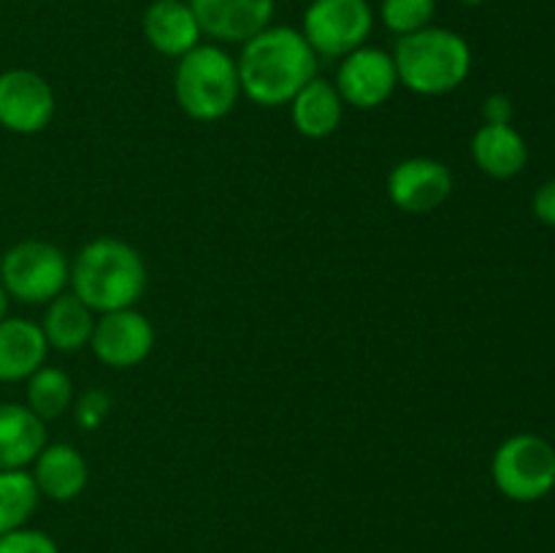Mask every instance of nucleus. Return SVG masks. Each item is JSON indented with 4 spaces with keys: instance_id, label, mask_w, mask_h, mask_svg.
I'll list each match as a JSON object with an SVG mask.
<instances>
[{
    "instance_id": "obj_25",
    "label": "nucleus",
    "mask_w": 555,
    "mask_h": 553,
    "mask_svg": "<svg viewBox=\"0 0 555 553\" xmlns=\"http://www.w3.org/2000/svg\"><path fill=\"white\" fill-rule=\"evenodd\" d=\"M531 209H534V217L542 226L555 228V179H547V182H542L537 188Z\"/></svg>"
},
{
    "instance_id": "obj_21",
    "label": "nucleus",
    "mask_w": 555,
    "mask_h": 553,
    "mask_svg": "<svg viewBox=\"0 0 555 553\" xmlns=\"http://www.w3.org/2000/svg\"><path fill=\"white\" fill-rule=\"evenodd\" d=\"M36 480L27 470L0 472V535L27 526L33 513L38 510Z\"/></svg>"
},
{
    "instance_id": "obj_12",
    "label": "nucleus",
    "mask_w": 555,
    "mask_h": 553,
    "mask_svg": "<svg viewBox=\"0 0 555 553\" xmlns=\"http://www.w3.org/2000/svg\"><path fill=\"white\" fill-rule=\"evenodd\" d=\"M201 33L217 43H244L274 20L276 0H188Z\"/></svg>"
},
{
    "instance_id": "obj_5",
    "label": "nucleus",
    "mask_w": 555,
    "mask_h": 553,
    "mask_svg": "<svg viewBox=\"0 0 555 553\" xmlns=\"http://www.w3.org/2000/svg\"><path fill=\"white\" fill-rule=\"evenodd\" d=\"M68 282L70 260L52 242L25 239L0 258V285L20 304H49L65 293Z\"/></svg>"
},
{
    "instance_id": "obj_17",
    "label": "nucleus",
    "mask_w": 555,
    "mask_h": 553,
    "mask_svg": "<svg viewBox=\"0 0 555 553\" xmlns=\"http://www.w3.org/2000/svg\"><path fill=\"white\" fill-rule=\"evenodd\" d=\"M472 157L491 179H513L529 163V144L513 125H486L472 139Z\"/></svg>"
},
{
    "instance_id": "obj_16",
    "label": "nucleus",
    "mask_w": 555,
    "mask_h": 553,
    "mask_svg": "<svg viewBox=\"0 0 555 553\" xmlns=\"http://www.w3.org/2000/svg\"><path fill=\"white\" fill-rule=\"evenodd\" d=\"M47 336L27 318L0 320V383H25L47 363Z\"/></svg>"
},
{
    "instance_id": "obj_26",
    "label": "nucleus",
    "mask_w": 555,
    "mask_h": 553,
    "mask_svg": "<svg viewBox=\"0 0 555 553\" xmlns=\"http://www.w3.org/2000/svg\"><path fill=\"white\" fill-rule=\"evenodd\" d=\"M513 101L504 92H493L482 103V119H486V125H513Z\"/></svg>"
},
{
    "instance_id": "obj_22",
    "label": "nucleus",
    "mask_w": 555,
    "mask_h": 553,
    "mask_svg": "<svg viewBox=\"0 0 555 553\" xmlns=\"http://www.w3.org/2000/svg\"><path fill=\"white\" fill-rule=\"evenodd\" d=\"M434 16H437V0H383L379 3V20L399 38L434 25Z\"/></svg>"
},
{
    "instance_id": "obj_28",
    "label": "nucleus",
    "mask_w": 555,
    "mask_h": 553,
    "mask_svg": "<svg viewBox=\"0 0 555 553\" xmlns=\"http://www.w3.org/2000/svg\"><path fill=\"white\" fill-rule=\"evenodd\" d=\"M459 3H464V5H469V9H477V5H482V3H488V0H459Z\"/></svg>"
},
{
    "instance_id": "obj_19",
    "label": "nucleus",
    "mask_w": 555,
    "mask_h": 553,
    "mask_svg": "<svg viewBox=\"0 0 555 553\" xmlns=\"http://www.w3.org/2000/svg\"><path fill=\"white\" fill-rule=\"evenodd\" d=\"M38 325L47 336L49 350L76 352L90 345L92 329H95V312L79 296L65 291L47 304Z\"/></svg>"
},
{
    "instance_id": "obj_13",
    "label": "nucleus",
    "mask_w": 555,
    "mask_h": 553,
    "mask_svg": "<svg viewBox=\"0 0 555 553\" xmlns=\"http://www.w3.org/2000/svg\"><path fill=\"white\" fill-rule=\"evenodd\" d=\"M146 43L163 57H182L201 43V25L188 0H152L141 20Z\"/></svg>"
},
{
    "instance_id": "obj_4",
    "label": "nucleus",
    "mask_w": 555,
    "mask_h": 553,
    "mask_svg": "<svg viewBox=\"0 0 555 553\" xmlns=\"http://www.w3.org/2000/svg\"><path fill=\"white\" fill-rule=\"evenodd\" d=\"M173 95L179 108L195 123L228 117L242 95L236 57L220 43H198L177 60Z\"/></svg>"
},
{
    "instance_id": "obj_18",
    "label": "nucleus",
    "mask_w": 555,
    "mask_h": 553,
    "mask_svg": "<svg viewBox=\"0 0 555 553\" xmlns=\"http://www.w3.org/2000/svg\"><path fill=\"white\" fill-rule=\"evenodd\" d=\"M291 119L304 139H328L339 130L345 117V101L334 81L314 76L291 103Z\"/></svg>"
},
{
    "instance_id": "obj_1",
    "label": "nucleus",
    "mask_w": 555,
    "mask_h": 553,
    "mask_svg": "<svg viewBox=\"0 0 555 553\" xmlns=\"http://www.w3.org/2000/svg\"><path fill=\"white\" fill-rule=\"evenodd\" d=\"M318 60L301 30L269 25L242 43L236 57L242 92L258 106H287L318 76Z\"/></svg>"
},
{
    "instance_id": "obj_7",
    "label": "nucleus",
    "mask_w": 555,
    "mask_h": 553,
    "mask_svg": "<svg viewBox=\"0 0 555 553\" xmlns=\"http://www.w3.org/2000/svg\"><path fill=\"white\" fill-rule=\"evenodd\" d=\"M374 30L369 0H312L304 11L301 33L318 57H345L366 47Z\"/></svg>"
},
{
    "instance_id": "obj_10",
    "label": "nucleus",
    "mask_w": 555,
    "mask_h": 553,
    "mask_svg": "<svg viewBox=\"0 0 555 553\" xmlns=\"http://www.w3.org/2000/svg\"><path fill=\"white\" fill-rule=\"evenodd\" d=\"M336 90L352 108H379L399 87L393 54L379 47H361L341 57L336 70Z\"/></svg>"
},
{
    "instance_id": "obj_14",
    "label": "nucleus",
    "mask_w": 555,
    "mask_h": 553,
    "mask_svg": "<svg viewBox=\"0 0 555 553\" xmlns=\"http://www.w3.org/2000/svg\"><path fill=\"white\" fill-rule=\"evenodd\" d=\"M30 466L38 493L52 502H74L90 480L85 455L68 442H47Z\"/></svg>"
},
{
    "instance_id": "obj_6",
    "label": "nucleus",
    "mask_w": 555,
    "mask_h": 553,
    "mask_svg": "<svg viewBox=\"0 0 555 553\" xmlns=\"http://www.w3.org/2000/svg\"><path fill=\"white\" fill-rule=\"evenodd\" d=\"M491 477L493 486L513 502H540L555 488L553 442L540 434H513L493 453Z\"/></svg>"
},
{
    "instance_id": "obj_9",
    "label": "nucleus",
    "mask_w": 555,
    "mask_h": 553,
    "mask_svg": "<svg viewBox=\"0 0 555 553\" xmlns=\"http://www.w3.org/2000/svg\"><path fill=\"white\" fill-rule=\"evenodd\" d=\"M155 347V329L135 307L114 309L95 318L90 350L103 366L133 369L150 358Z\"/></svg>"
},
{
    "instance_id": "obj_20",
    "label": "nucleus",
    "mask_w": 555,
    "mask_h": 553,
    "mask_svg": "<svg viewBox=\"0 0 555 553\" xmlns=\"http://www.w3.org/2000/svg\"><path fill=\"white\" fill-rule=\"evenodd\" d=\"M25 404L47 421H57L60 415L74 407V380L57 366H47L43 363L38 372H33L30 377L25 380Z\"/></svg>"
},
{
    "instance_id": "obj_3",
    "label": "nucleus",
    "mask_w": 555,
    "mask_h": 553,
    "mask_svg": "<svg viewBox=\"0 0 555 553\" xmlns=\"http://www.w3.org/2000/svg\"><path fill=\"white\" fill-rule=\"evenodd\" d=\"M399 85L415 95L437 98L459 90L472 74V47L461 33L428 25L401 36L393 49Z\"/></svg>"
},
{
    "instance_id": "obj_15",
    "label": "nucleus",
    "mask_w": 555,
    "mask_h": 553,
    "mask_svg": "<svg viewBox=\"0 0 555 553\" xmlns=\"http://www.w3.org/2000/svg\"><path fill=\"white\" fill-rule=\"evenodd\" d=\"M47 442V423L30 407L0 401V472L27 470Z\"/></svg>"
},
{
    "instance_id": "obj_8",
    "label": "nucleus",
    "mask_w": 555,
    "mask_h": 553,
    "mask_svg": "<svg viewBox=\"0 0 555 553\" xmlns=\"http://www.w3.org/2000/svg\"><path fill=\"white\" fill-rule=\"evenodd\" d=\"M54 90L30 68H9L0 74V128L16 136L41 133L54 119Z\"/></svg>"
},
{
    "instance_id": "obj_11",
    "label": "nucleus",
    "mask_w": 555,
    "mask_h": 553,
    "mask_svg": "<svg viewBox=\"0 0 555 553\" xmlns=\"http://www.w3.org/2000/svg\"><path fill=\"white\" fill-rule=\"evenodd\" d=\"M388 198L406 215L437 211L453 195V173L434 157H406L388 173Z\"/></svg>"
},
{
    "instance_id": "obj_27",
    "label": "nucleus",
    "mask_w": 555,
    "mask_h": 553,
    "mask_svg": "<svg viewBox=\"0 0 555 553\" xmlns=\"http://www.w3.org/2000/svg\"><path fill=\"white\" fill-rule=\"evenodd\" d=\"M9 304H11L9 293H5V287L0 285V320H5V318H9Z\"/></svg>"
},
{
    "instance_id": "obj_24",
    "label": "nucleus",
    "mask_w": 555,
    "mask_h": 553,
    "mask_svg": "<svg viewBox=\"0 0 555 553\" xmlns=\"http://www.w3.org/2000/svg\"><path fill=\"white\" fill-rule=\"evenodd\" d=\"M108 412H112V396L103 394V390H85L79 399H74L76 426L85 428V432H95L106 421Z\"/></svg>"
},
{
    "instance_id": "obj_23",
    "label": "nucleus",
    "mask_w": 555,
    "mask_h": 553,
    "mask_svg": "<svg viewBox=\"0 0 555 553\" xmlns=\"http://www.w3.org/2000/svg\"><path fill=\"white\" fill-rule=\"evenodd\" d=\"M0 553H60V548L47 531L22 526L0 535Z\"/></svg>"
},
{
    "instance_id": "obj_2",
    "label": "nucleus",
    "mask_w": 555,
    "mask_h": 553,
    "mask_svg": "<svg viewBox=\"0 0 555 553\" xmlns=\"http://www.w3.org/2000/svg\"><path fill=\"white\" fill-rule=\"evenodd\" d=\"M70 293L92 312H114L141 301L146 291V263L122 239H92L70 260Z\"/></svg>"
}]
</instances>
